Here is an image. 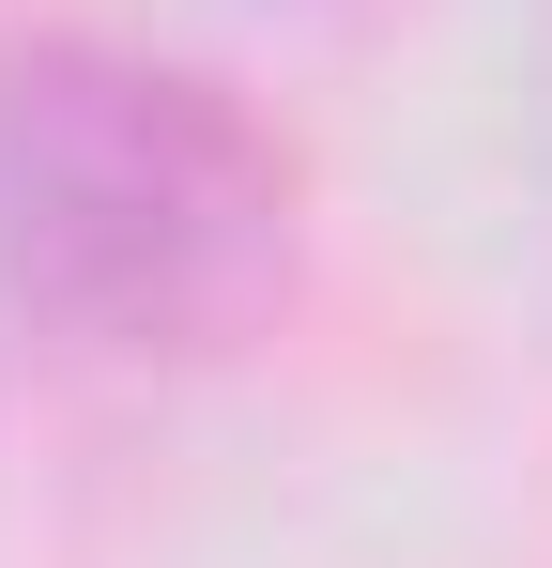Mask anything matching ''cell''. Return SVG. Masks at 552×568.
<instances>
[{
	"label": "cell",
	"instance_id": "obj_1",
	"mask_svg": "<svg viewBox=\"0 0 552 568\" xmlns=\"http://www.w3.org/2000/svg\"><path fill=\"white\" fill-rule=\"evenodd\" d=\"M292 262V170L231 93L123 47L0 62V277L108 354H215Z\"/></svg>",
	"mask_w": 552,
	"mask_h": 568
}]
</instances>
